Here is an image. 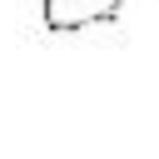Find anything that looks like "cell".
<instances>
[{
  "label": "cell",
  "instance_id": "1",
  "mask_svg": "<svg viewBox=\"0 0 159 159\" xmlns=\"http://www.w3.org/2000/svg\"><path fill=\"white\" fill-rule=\"evenodd\" d=\"M124 10V0H40V20L50 35H89L109 25Z\"/></svg>",
  "mask_w": 159,
  "mask_h": 159
}]
</instances>
